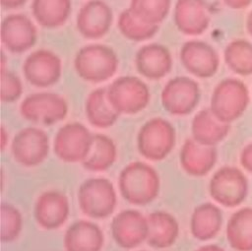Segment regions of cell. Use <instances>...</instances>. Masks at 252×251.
Masks as SVG:
<instances>
[{"label": "cell", "instance_id": "6da1fadb", "mask_svg": "<svg viewBox=\"0 0 252 251\" xmlns=\"http://www.w3.org/2000/svg\"><path fill=\"white\" fill-rule=\"evenodd\" d=\"M118 187L125 201L136 206H146L158 196L160 181L153 166L143 161H133L120 171Z\"/></svg>", "mask_w": 252, "mask_h": 251}, {"label": "cell", "instance_id": "7a4b0ae2", "mask_svg": "<svg viewBox=\"0 0 252 251\" xmlns=\"http://www.w3.org/2000/svg\"><path fill=\"white\" fill-rule=\"evenodd\" d=\"M115 51L106 44L91 43L82 46L74 58V67L83 80L100 83L111 78L118 67Z\"/></svg>", "mask_w": 252, "mask_h": 251}, {"label": "cell", "instance_id": "3957f363", "mask_svg": "<svg viewBox=\"0 0 252 251\" xmlns=\"http://www.w3.org/2000/svg\"><path fill=\"white\" fill-rule=\"evenodd\" d=\"M249 104V91L239 79L224 78L219 82L211 95L210 109L222 122L237 120Z\"/></svg>", "mask_w": 252, "mask_h": 251}, {"label": "cell", "instance_id": "277c9868", "mask_svg": "<svg viewBox=\"0 0 252 251\" xmlns=\"http://www.w3.org/2000/svg\"><path fill=\"white\" fill-rule=\"evenodd\" d=\"M176 133L173 125L162 117H153L146 121L137 135L140 155L152 161L164 159L173 150Z\"/></svg>", "mask_w": 252, "mask_h": 251}, {"label": "cell", "instance_id": "5b68a950", "mask_svg": "<svg viewBox=\"0 0 252 251\" xmlns=\"http://www.w3.org/2000/svg\"><path fill=\"white\" fill-rule=\"evenodd\" d=\"M77 197L81 211L95 220L108 218L117 204L115 188L104 177H92L83 181L79 186Z\"/></svg>", "mask_w": 252, "mask_h": 251}, {"label": "cell", "instance_id": "8992f818", "mask_svg": "<svg viewBox=\"0 0 252 251\" xmlns=\"http://www.w3.org/2000/svg\"><path fill=\"white\" fill-rule=\"evenodd\" d=\"M107 97L120 114H136L148 105L151 94L147 84L135 76H121L106 88Z\"/></svg>", "mask_w": 252, "mask_h": 251}, {"label": "cell", "instance_id": "52a82bcc", "mask_svg": "<svg viewBox=\"0 0 252 251\" xmlns=\"http://www.w3.org/2000/svg\"><path fill=\"white\" fill-rule=\"evenodd\" d=\"M249 183L237 167L225 165L217 170L209 183V193L218 204L226 208L240 205L247 197Z\"/></svg>", "mask_w": 252, "mask_h": 251}, {"label": "cell", "instance_id": "ba28073f", "mask_svg": "<svg viewBox=\"0 0 252 251\" xmlns=\"http://www.w3.org/2000/svg\"><path fill=\"white\" fill-rule=\"evenodd\" d=\"M94 134L80 122H69L60 127L53 140V152L64 162H83L91 149Z\"/></svg>", "mask_w": 252, "mask_h": 251}, {"label": "cell", "instance_id": "9c48e42d", "mask_svg": "<svg viewBox=\"0 0 252 251\" xmlns=\"http://www.w3.org/2000/svg\"><path fill=\"white\" fill-rule=\"evenodd\" d=\"M20 112L29 121L51 125L66 117L68 103L62 95L53 92L33 93L21 102Z\"/></svg>", "mask_w": 252, "mask_h": 251}, {"label": "cell", "instance_id": "30bf717a", "mask_svg": "<svg viewBox=\"0 0 252 251\" xmlns=\"http://www.w3.org/2000/svg\"><path fill=\"white\" fill-rule=\"evenodd\" d=\"M201 91L199 84L187 77L176 76L166 82L160 94L162 107L172 115H187L199 103Z\"/></svg>", "mask_w": 252, "mask_h": 251}, {"label": "cell", "instance_id": "8fae6325", "mask_svg": "<svg viewBox=\"0 0 252 251\" xmlns=\"http://www.w3.org/2000/svg\"><path fill=\"white\" fill-rule=\"evenodd\" d=\"M11 152L14 159L23 166L39 165L49 153V138L38 127L29 126L20 130L13 138Z\"/></svg>", "mask_w": 252, "mask_h": 251}, {"label": "cell", "instance_id": "7c38bea8", "mask_svg": "<svg viewBox=\"0 0 252 251\" xmlns=\"http://www.w3.org/2000/svg\"><path fill=\"white\" fill-rule=\"evenodd\" d=\"M110 229L112 238L119 247L133 249L146 241L148 220L137 210H123L112 219Z\"/></svg>", "mask_w": 252, "mask_h": 251}, {"label": "cell", "instance_id": "4fadbf2b", "mask_svg": "<svg viewBox=\"0 0 252 251\" xmlns=\"http://www.w3.org/2000/svg\"><path fill=\"white\" fill-rule=\"evenodd\" d=\"M179 56L185 69L198 78L213 77L220 66V56L215 47L199 39L184 42Z\"/></svg>", "mask_w": 252, "mask_h": 251}, {"label": "cell", "instance_id": "5bb4252c", "mask_svg": "<svg viewBox=\"0 0 252 251\" xmlns=\"http://www.w3.org/2000/svg\"><path fill=\"white\" fill-rule=\"evenodd\" d=\"M23 73L29 83L44 88L55 84L62 73L59 56L51 50L40 48L30 53L24 61Z\"/></svg>", "mask_w": 252, "mask_h": 251}, {"label": "cell", "instance_id": "9a60e30c", "mask_svg": "<svg viewBox=\"0 0 252 251\" xmlns=\"http://www.w3.org/2000/svg\"><path fill=\"white\" fill-rule=\"evenodd\" d=\"M0 38L8 50L21 53L34 45L37 31L33 22L27 15L10 14L1 22Z\"/></svg>", "mask_w": 252, "mask_h": 251}, {"label": "cell", "instance_id": "2e32d148", "mask_svg": "<svg viewBox=\"0 0 252 251\" xmlns=\"http://www.w3.org/2000/svg\"><path fill=\"white\" fill-rule=\"evenodd\" d=\"M173 21L184 34H202L211 22V7L207 0H176Z\"/></svg>", "mask_w": 252, "mask_h": 251}, {"label": "cell", "instance_id": "e0dca14e", "mask_svg": "<svg viewBox=\"0 0 252 251\" xmlns=\"http://www.w3.org/2000/svg\"><path fill=\"white\" fill-rule=\"evenodd\" d=\"M33 214L39 226L47 230L57 229L65 223L69 217V200L61 191H45L38 196Z\"/></svg>", "mask_w": 252, "mask_h": 251}, {"label": "cell", "instance_id": "ac0fdd59", "mask_svg": "<svg viewBox=\"0 0 252 251\" xmlns=\"http://www.w3.org/2000/svg\"><path fill=\"white\" fill-rule=\"evenodd\" d=\"M113 13L103 0H89L84 3L76 17L79 32L85 37L98 38L110 29Z\"/></svg>", "mask_w": 252, "mask_h": 251}, {"label": "cell", "instance_id": "d6986e66", "mask_svg": "<svg viewBox=\"0 0 252 251\" xmlns=\"http://www.w3.org/2000/svg\"><path fill=\"white\" fill-rule=\"evenodd\" d=\"M218 160V151L214 146L198 143L193 138L186 139L179 153V161L183 170L190 176L207 175Z\"/></svg>", "mask_w": 252, "mask_h": 251}, {"label": "cell", "instance_id": "ffe728a7", "mask_svg": "<svg viewBox=\"0 0 252 251\" xmlns=\"http://www.w3.org/2000/svg\"><path fill=\"white\" fill-rule=\"evenodd\" d=\"M138 72L145 78L158 80L169 73L172 57L168 48L160 43L152 42L143 45L135 55Z\"/></svg>", "mask_w": 252, "mask_h": 251}, {"label": "cell", "instance_id": "44dd1931", "mask_svg": "<svg viewBox=\"0 0 252 251\" xmlns=\"http://www.w3.org/2000/svg\"><path fill=\"white\" fill-rule=\"evenodd\" d=\"M104 235L94 222L86 220L74 221L65 231L63 244L66 251H101Z\"/></svg>", "mask_w": 252, "mask_h": 251}, {"label": "cell", "instance_id": "7402d4cb", "mask_svg": "<svg viewBox=\"0 0 252 251\" xmlns=\"http://www.w3.org/2000/svg\"><path fill=\"white\" fill-rule=\"evenodd\" d=\"M147 243L156 249L172 246L179 235V223L174 216L165 211H155L148 217Z\"/></svg>", "mask_w": 252, "mask_h": 251}, {"label": "cell", "instance_id": "603a6c76", "mask_svg": "<svg viewBox=\"0 0 252 251\" xmlns=\"http://www.w3.org/2000/svg\"><path fill=\"white\" fill-rule=\"evenodd\" d=\"M229 129L230 124L220 121L210 107L198 111L191 122L192 138L207 146L216 147L227 136Z\"/></svg>", "mask_w": 252, "mask_h": 251}, {"label": "cell", "instance_id": "cb8c5ba5", "mask_svg": "<svg viewBox=\"0 0 252 251\" xmlns=\"http://www.w3.org/2000/svg\"><path fill=\"white\" fill-rule=\"evenodd\" d=\"M222 212L213 203H202L192 212L190 230L194 238L208 241L220 232L222 225Z\"/></svg>", "mask_w": 252, "mask_h": 251}, {"label": "cell", "instance_id": "d4e9b609", "mask_svg": "<svg viewBox=\"0 0 252 251\" xmlns=\"http://www.w3.org/2000/svg\"><path fill=\"white\" fill-rule=\"evenodd\" d=\"M85 112L89 122L97 128H108L119 118L120 113L110 103L106 88H96L87 96Z\"/></svg>", "mask_w": 252, "mask_h": 251}, {"label": "cell", "instance_id": "484cf974", "mask_svg": "<svg viewBox=\"0 0 252 251\" xmlns=\"http://www.w3.org/2000/svg\"><path fill=\"white\" fill-rule=\"evenodd\" d=\"M117 157V148L114 141L104 134H94L88 156L83 160L85 169L100 172L109 169Z\"/></svg>", "mask_w": 252, "mask_h": 251}, {"label": "cell", "instance_id": "4316f807", "mask_svg": "<svg viewBox=\"0 0 252 251\" xmlns=\"http://www.w3.org/2000/svg\"><path fill=\"white\" fill-rule=\"evenodd\" d=\"M226 238L237 251H252V208H243L230 216L226 224Z\"/></svg>", "mask_w": 252, "mask_h": 251}, {"label": "cell", "instance_id": "83f0119b", "mask_svg": "<svg viewBox=\"0 0 252 251\" xmlns=\"http://www.w3.org/2000/svg\"><path fill=\"white\" fill-rule=\"evenodd\" d=\"M71 0H32V11L36 22L45 28H57L68 19Z\"/></svg>", "mask_w": 252, "mask_h": 251}, {"label": "cell", "instance_id": "f1b7e54d", "mask_svg": "<svg viewBox=\"0 0 252 251\" xmlns=\"http://www.w3.org/2000/svg\"><path fill=\"white\" fill-rule=\"evenodd\" d=\"M226 66L240 76L252 75V42L244 38L231 40L223 50Z\"/></svg>", "mask_w": 252, "mask_h": 251}, {"label": "cell", "instance_id": "f546056e", "mask_svg": "<svg viewBox=\"0 0 252 251\" xmlns=\"http://www.w3.org/2000/svg\"><path fill=\"white\" fill-rule=\"evenodd\" d=\"M117 27L125 37L135 41L151 38L158 31V25H152L142 21L129 8L120 13Z\"/></svg>", "mask_w": 252, "mask_h": 251}, {"label": "cell", "instance_id": "4dcf8cb0", "mask_svg": "<svg viewBox=\"0 0 252 251\" xmlns=\"http://www.w3.org/2000/svg\"><path fill=\"white\" fill-rule=\"evenodd\" d=\"M171 0H131L129 9L142 21L158 25L170 9Z\"/></svg>", "mask_w": 252, "mask_h": 251}, {"label": "cell", "instance_id": "1f68e13d", "mask_svg": "<svg viewBox=\"0 0 252 251\" xmlns=\"http://www.w3.org/2000/svg\"><path fill=\"white\" fill-rule=\"evenodd\" d=\"M23 216L13 204L2 202L0 205V240L10 243L16 240L23 229Z\"/></svg>", "mask_w": 252, "mask_h": 251}, {"label": "cell", "instance_id": "d6a6232c", "mask_svg": "<svg viewBox=\"0 0 252 251\" xmlns=\"http://www.w3.org/2000/svg\"><path fill=\"white\" fill-rule=\"evenodd\" d=\"M23 93L21 79L12 71L5 69L0 71V98L3 102L17 100Z\"/></svg>", "mask_w": 252, "mask_h": 251}, {"label": "cell", "instance_id": "836d02e7", "mask_svg": "<svg viewBox=\"0 0 252 251\" xmlns=\"http://www.w3.org/2000/svg\"><path fill=\"white\" fill-rule=\"evenodd\" d=\"M240 162L244 168L252 172V142L242 150L240 155Z\"/></svg>", "mask_w": 252, "mask_h": 251}, {"label": "cell", "instance_id": "e575fe53", "mask_svg": "<svg viewBox=\"0 0 252 251\" xmlns=\"http://www.w3.org/2000/svg\"><path fill=\"white\" fill-rule=\"evenodd\" d=\"M222 2L231 9L239 10V9H245L246 7L250 6L252 3V0H222Z\"/></svg>", "mask_w": 252, "mask_h": 251}, {"label": "cell", "instance_id": "d590c367", "mask_svg": "<svg viewBox=\"0 0 252 251\" xmlns=\"http://www.w3.org/2000/svg\"><path fill=\"white\" fill-rule=\"evenodd\" d=\"M27 0H0L2 7L6 9H13L22 6Z\"/></svg>", "mask_w": 252, "mask_h": 251}, {"label": "cell", "instance_id": "8d00e7d4", "mask_svg": "<svg viewBox=\"0 0 252 251\" xmlns=\"http://www.w3.org/2000/svg\"><path fill=\"white\" fill-rule=\"evenodd\" d=\"M8 139H9L8 131L2 125L1 128H0V148H1L2 151L5 149V147H6L7 143H8Z\"/></svg>", "mask_w": 252, "mask_h": 251}, {"label": "cell", "instance_id": "74e56055", "mask_svg": "<svg viewBox=\"0 0 252 251\" xmlns=\"http://www.w3.org/2000/svg\"><path fill=\"white\" fill-rule=\"evenodd\" d=\"M195 251H224V250L216 244H206L197 248Z\"/></svg>", "mask_w": 252, "mask_h": 251}, {"label": "cell", "instance_id": "f35d334b", "mask_svg": "<svg viewBox=\"0 0 252 251\" xmlns=\"http://www.w3.org/2000/svg\"><path fill=\"white\" fill-rule=\"evenodd\" d=\"M246 30H247L248 33L252 36V9L246 18Z\"/></svg>", "mask_w": 252, "mask_h": 251}]
</instances>
